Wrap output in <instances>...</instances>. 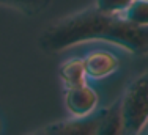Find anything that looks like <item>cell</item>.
Wrapping results in <instances>:
<instances>
[{
    "mask_svg": "<svg viewBox=\"0 0 148 135\" xmlns=\"http://www.w3.org/2000/svg\"><path fill=\"white\" fill-rule=\"evenodd\" d=\"M123 135H140L148 124V72L129 83L120 99Z\"/></svg>",
    "mask_w": 148,
    "mask_h": 135,
    "instance_id": "cell-2",
    "label": "cell"
},
{
    "mask_svg": "<svg viewBox=\"0 0 148 135\" xmlns=\"http://www.w3.org/2000/svg\"><path fill=\"white\" fill-rule=\"evenodd\" d=\"M134 0H95V8L106 14L121 16Z\"/></svg>",
    "mask_w": 148,
    "mask_h": 135,
    "instance_id": "cell-10",
    "label": "cell"
},
{
    "mask_svg": "<svg viewBox=\"0 0 148 135\" xmlns=\"http://www.w3.org/2000/svg\"><path fill=\"white\" fill-rule=\"evenodd\" d=\"M101 118V110L84 118H71L65 121L52 123L46 126L49 135H96L98 123Z\"/></svg>",
    "mask_w": 148,
    "mask_h": 135,
    "instance_id": "cell-5",
    "label": "cell"
},
{
    "mask_svg": "<svg viewBox=\"0 0 148 135\" xmlns=\"http://www.w3.org/2000/svg\"><path fill=\"white\" fill-rule=\"evenodd\" d=\"M65 107L73 118H84L96 112L98 94L88 83L65 90Z\"/></svg>",
    "mask_w": 148,
    "mask_h": 135,
    "instance_id": "cell-3",
    "label": "cell"
},
{
    "mask_svg": "<svg viewBox=\"0 0 148 135\" xmlns=\"http://www.w3.org/2000/svg\"><path fill=\"white\" fill-rule=\"evenodd\" d=\"M27 135H49V134H47V130H46V129H40V130H35V132L27 134Z\"/></svg>",
    "mask_w": 148,
    "mask_h": 135,
    "instance_id": "cell-11",
    "label": "cell"
},
{
    "mask_svg": "<svg viewBox=\"0 0 148 135\" xmlns=\"http://www.w3.org/2000/svg\"><path fill=\"white\" fill-rule=\"evenodd\" d=\"M51 0H0V5L13 8L22 14L35 16L47 8Z\"/></svg>",
    "mask_w": 148,
    "mask_h": 135,
    "instance_id": "cell-8",
    "label": "cell"
},
{
    "mask_svg": "<svg viewBox=\"0 0 148 135\" xmlns=\"http://www.w3.org/2000/svg\"><path fill=\"white\" fill-rule=\"evenodd\" d=\"M90 41L118 46L134 55L148 54V27H139L117 14H106L95 6L55 20L40 36V47L55 54Z\"/></svg>",
    "mask_w": 148,
    "mask_h": 135,
    "instance_id": "cell-1",
    "label": "cell"
},
{
    "mask_svg": "<svg viewBox=\"0 0 148 135\" xmlns=\"http://www.w3.org/2000/svg\"><path fill=\"white\" fill-rule=\"evenodd\" d=\"M62 83L66 88L79 87V85L87 83V74L84 68V60L82 58H69L60 66L58 69Z\"/></svg>",
    "mask_w": 148,
    "mask_h": 135,
    "instance_id": "cell-6",
    "label": "cell"
},
{
    "mask_svg": "<svg viewBox=\"0 0 148 135\" xmlns=\"http://www.w3.org/2000/svg\"><path fill=\"white\" fill-rule=\"evenodd\" d=\"M96 135H123L120 101H117L110 107L101 110V118L98 123Z\"/></svg>",
    "mask_w": 148,
    "mask_h": 135,
    "instance_id": "cell-7",
    "label": "cell"
},
{
    "mask_svg": "<svg viewBox=\"0 0 148 135\" xmlns=\"http://www.w3.org/2000/svg\"><path fill=\"white\" fill-rule=\"evenodd\" d=\"M84 68H85L87 79L101 80L117 72L120 68V60L115 54L109 50H93L84 57Z\"/></svg>",
    "mask_w": 148,
    "mask_h": 135,
    "instance_id": "cell-4",
    "label": "cell"
},
{
    "mask_svg": "<svg viewBox=\"0 0 148 135\" xmlns=\"http://www.w3.org/2000/svg\"><path fill=\"white\" fill-rule=\"evenodd\" d=\"M121 17L134 25L148 27V0H134Z\"/></svg>",
    "mask_w": 148,
    "mask_h": 135,
    "instance_id": "cell-9",
    "label": "cell"
}]
</instances>
